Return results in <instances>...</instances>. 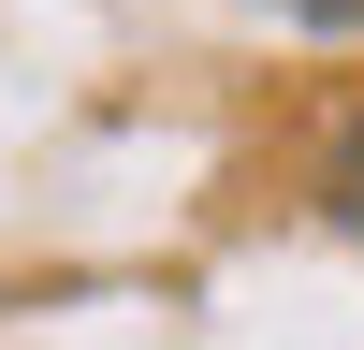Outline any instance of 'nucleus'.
<instances>
[{
    "label": "nucleus",
    "mask_w": 364,
    "mask_h": 350,
    "mask_svg": "<svg viewBox=\"0 0 364 350\" xmlns=\"http://www.w3.org/2000/svg\"><path fill=\"white\" fill-rule=\"evenodd\" d=\"M336 219H364V117H350V146H336Z\"/></svg>",
    "instance_id": "obj_1"
},
{
    "label": "nucleus",
    "mask_w": 364,
    "mask_h": 350,
    "mask_svg": "<svg viewBox=\"0 0 364 350\" xmlns=\"http://www.w3.org/2000/svg\"><path fill=\"white\" fill-rule=\"evenodd\" d=\"M277 15H306V29H364V0H277Z\"/></svg>",
    "instance_id": "obj_2"
}]
</instances>
